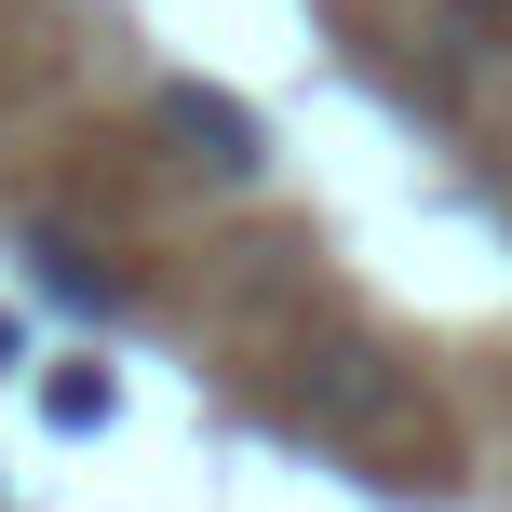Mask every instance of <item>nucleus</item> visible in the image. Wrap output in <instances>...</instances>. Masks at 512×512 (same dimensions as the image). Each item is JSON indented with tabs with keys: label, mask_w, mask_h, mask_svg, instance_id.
Masks as SVG:
<instances>
[{
	"label": "nucleus",
	"mask_w": 512,
	"mask_h": 512,
	"mask_svg": "<svg viewBox=\"0 0 512 512\" xmlns=\"http://www.w3.org/2000/svg\"><path fill=\"white\" fill-rule=\"evenodd\" d=\"M149 122L189 149V176H216V189H256L270 176V122H256L243 95H216V81H149Z\"/></svg>",
	"instance_id": "nucleus-1"
},
{
	"label": "nucleus",
	"mask_w": 512,
	"mask_h": 512,
	"mask_svg": "<svg viewBox=\"0 0 512 512\" xmlns=\"http://www.w3.org/2000/svg\"><path fill=\"white\" fill-rule=\"evenodd\" d=\"M27 297L41 310H68V324H122V270H95V243L81 230H27Z\"/></svg>",
	"instance_id": "nucleus-2"
},
{
	"label": "nucleus",
	"mask_w": 512,
	"mask_h": 512,
	"mask_svg": "<svg viewBox=\"0 0 512 512\" xmlns=\"http://www.w3.org/2000/svg\"><path fill=\"white\" fill-rule=\"evenodd\" d=\"M108 405H122L108 364H54V378H41V432H108Z\"/></svg>",
	"instance_id": "nucleus-3"
},
{
	"label": "nucleus",
	"mask_w": 512,
	"mask_h": 512,
	"mask_svg": "<svg viewBox=\"0 0 512 512\" xmlns=\"http://www.w3.org/2000/svg\"><path fill=\"white\" fill-rule=\"evenodd\" d=\"M0 378H27V310H0Z\"/></svg>",
	"instance_id": "nucleus-4"
}]
</instances>
